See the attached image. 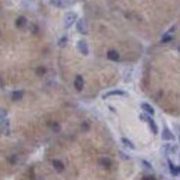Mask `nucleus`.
<instances>
[{"mask_svg":"<svg viewBox=\"0 0 180 180\" xmlns=\"http://www.w3.org/2000/svg\"><path fill=\"white\" fill-rule=\"evenodd\" d=\"M76 13H74V11H69V13H66L65 15H64V26L65 28H69L72 24L75 22V19H76Z\"/></svg>","mask_w":180,"mask_h":180,"instance_id":"nucleus-1","label":"nucleus"},{"mask_svg":"<svg viewBox=\"0 0 180 180\" xmlns=\"http://www.w3.org/2000/svg\"><path fill=\"white\" fill-rule=\"evenodd\" d=\"M140 119H143V121H147V122H148V125H150V127H151L152 133H154V134H157V133H158V127H157V125H155L154 119L150 118V116H147V115H144V114H141V115H140Z\"/></svg>","mask_w":180,"mask_h":180,"instance_id":"nucleus-2","label":"nucleus"},{"mask_svg":"<svg viewBox=\"0 0 180 180\" xmlns=\"http://www.w3.org/2000/svg\"><path fill=\"white\" fill-rule=\"evenodd\" d=\"M76 28H78V32L82 33V35H86V33L89 32L87 29V22L85 21V19H79L76 24Z\"/></svg>","mask_w":180,"mask_h":180,"instance_id":"nucleus-3","label":"nucleus"},{"mask_svg":"<svg viewBox=\"0 0 180 180\" xmlns=\"http://www.w3.org/2000/svg\"><path fill=\"white\" fill-rule=\"evenodd\" d=\"M78 50H79L82 54L87 55L89 54V47H87V43L85 40H79L78 42Z\"/></svg>","mask_w":180,"mask_h":180,"instance_id":"nucleus-4","label":"nucleus"},{"mask_svg":"<svg viewBox=\"0 0 180 180\" xmlns=\"http://www.w3.org/2000/svg\"><path fill=\"white\" fill-rule=\"evenodd\" d=\"M162 140H166V141H170V140H174V136L168 127H163L162 130Z\"/></svg>","mask_w":180,"mask_h":180,"instance_id":"nucleus-5","label":"nucleus"},{"mask_svg":"<svg viewBox=\"0 0 180 180\" xmlns=\"http://www.w3.org/2000/svg\"><path fill=\"white\" fill-rule=\"evenodd\" d=\"M168 163H169V169H170V173L173 174L174 177H177L179 176V173H180V169H179V166L177 165H174L172 161H168Z\"/></svg>","mask_w":180,"mask_h":180,"instance_id":"nucleus-6","label":"nucleus"},{"mask_svg":"<svg viewBox=\"0 0 180 180\" xmlns=\"http://www.w3.org/2000/svg\"><path fill=\"white\" fill-rule=\"evenodd\" d=\"M111 96H126V93H125L123 90H111L108 91V93H105L104 96H102V98H107V97H111Z\"/></svg>","mask_w":180,"mask_h":180,"instance_id":"nucleus-7","label":"nucleus"},{"mask_svg":"<svg viewBox=\"0 0 180 180\" xmlns=\"http://www.w3.org/2000/svg\"><path fill=\"white\" fill-rule=\"evenodd\" d=\"M83 85H85V83H83V78L80 76V75H78L76 78H75V87H76V90H82L83 89Z\"/></svg>","mask_w":180,"mask_h":180,"instance_id":"nucleus-8","label":"nucleus"},{"mask_svg":"<svg viewBox=\"0 0 180 180\" xmlns=\"http://www.w3.org/2000/svg\"><path fill=\"white\" fill-rule=\"evenodd\" d=\"M51 163H53V166H54V169L57 172H62L64 170V163L61 162L60 159H53Z\"/></svg>","mask_w":180,"mask_h":180,"instance_id":"nucleus-9","label":"nucleus"},{"mask_svg":"<svg viewBox=\"0 0 180 180\" xmlns=\"http://www.w3.org/2000/svg\"><path fill=\"white\" fill-rule=\"evenodd\" d=\"M107 57L110 58L111 61H119V54H118V51H115V50H110V51L107 53Z\"/></svg>","mask_w":180,"mask_h":180,"instance_id":"nucleus-10","label":"nucleus"},{"mask_svg":"<svg viewBox=\"0 0 180 180\" xmlns=\"http://www.w3.org/2000/svg\"><path fill=\"white\" fill-rule=\"evenodd\" d=\"M141 108H143V110L146 111L148 115H154V112H155L154 108H152L150 104H147V102H143V104H141Z\"/></svg>","mask_w":180,"mask_h":180,"instance_id":"nucleus-11","label":"nucleus"},{"mask_svg":"<svg viewBox=\"0 0 180 180\" xmlns=\"http://www.w3.org/2000/svg\"><path fill=\"white\" fill-rule=\"evenodd\" d=\"M22 96H24V91H22V90H17V91H13L11 98H13L14 101H17V100H21Z\"/></svg>","mask_w":180,"mask_h":180,"instance_id":"nucleus-12","label":"nucleus"},{"mask_svg":"<svg viewBox=\"0 0 180 180\" xmlns=\"http://www.w3.org/2000/svg\"><path fill=\"white\" fill-rule=\"evenodd\" d=\"M25 24H26V18H25V17H18V19L15 21V25L18 28H24Z\"/></svg>","mask_w":180,"mask_h":180,"instance_id":"nucleus-13","label":"nucleus"},{"mask_svg":"<svg viewBox=\"0 0 180 180\" xmlns=\"http://www.w3.org/2000/svg\"><path fill=\"white\" fill-rule=\"evenodd\" d=\"M122 143H123V146H126V147H129L130 150H134L136 148V146L132 143V141L129 140V138H126V137H122Z\"/></svg>","mask_w":180,"mask_h":180,"instance_id":"nucleus-14","label":"nucleus"},{"mask_svg":"<svg viewBox=\"0 0 180 180\" xmlns=\"http://www.w3.org/2000/svg\"><path fill=\"white\" fill-rule=\"evenodd\" d=\"M98 162L101 163V166H104V168H111V165H112L111 159H108V158H101Z\"/></svg>","mask_w":180,"mask_h":180,"instance_id":"nucleus-15","label":"nucleus"},{"mask_svg":"<svg viewBox=\"0 0 180 180\" xmlns=\"http://www.w3.org/2000/svg\"><path fill=\"white\" fill-rule=\"evenodd\" d=\"M50 3H51L53 6H55V7H58V8L66 7V6H65V2H64V0H50Z\"/></svg>","mask_w":180,"mask_h":180,"instance_id":"nucleus-16","label":"nucleus"},{"mask_svg":"<svg viewBox=\"0 0 180 180\" xmlns=\"http://www.w3.org/2000/svg\"><path fill=\"white\" fill-rule=\"evenodd\" d=\"M172 39H173V36H172L170 32H169V33H166V35H163L162 38H161V42H162V43H169Z\"/></svg>","mask_w":180,"mask_h":180,"instance_id":"nucleus-17","label":"nucleus"},{"mask_svg":"<svg viewBox=\"0 0 180 180\" xmlns=\"http://www.w3.org/2000/svg\"><path fill=\"white\" fill-rule=\"evenodd\" d=\"M8 119H6V118H3V121L0 122V126H2V129L4 130V132H8Z\"/></svg>","mask_w":180,"mask_h":180,"instance_id":"nucleus-18","label":"nucleus"},{"mask_svg":"<svg viewBox=\"0 0 180 180\" xmlns=\"http://www.w3.org/2000/svg\"><path fill=\"white\" fill-rule=\"evenodd\" d=\"M50 127H51L54 132H60V125H58L57 122H51V123H50Z\"/></svg>","mask_w":180,"mask_h":180,"instance_id":"nucleus-19","label":"nucleus"},{"mask_svg":"<svg viewBox=\"0 0 180 180\" xmlns=\"http://www.w3.org/2000/svg\"><path fill=\"white\" fill-rule=\"evenodd\" d=\"M66 42H68V38H66V36H62V38L60 39V42H58V46H60V47L65 46V44H66Z\"/></svg>","mask_w":180,"mask_h":180,"instance_id":"nucleus-20","label":"nucleus"},{"mask_svg":"<svg viewBox=\"0 0 180 180\" xmlns=\"http://www.w3.org/2000/svg\"><path fill=\"white\" fill-rule=\"evenodd\" d=\"M141 163H143V165H144V168H146V169H150V170H152V166L151 165H150V163L148 162H147V161H141Z\"/></svg>","mask_w":180,"mask_h":180,"instance_id":"nucleus-21","label":"nucleus"},{"mask_svg":"<svg viewBox=\"0 0 180 180\" xmlns=\"http://www.w3.org/2000/svg\"><path fill=\"white\" fill-rule=\"evenodd\" d=\"M6 116H7V111L3 110V108H0V119L6 118Z\"/></svg>","mask_w":180,"mask_h":180,"instance_id":"nucleus-22","label":"nucleus"},{"mask_svg":"<svg viewBox=\"0 0 180 180\" xmlns=\"http://www.w3.org/2000/svg\"><path fill=\"white\" fill-rule=\"evenodd\" d=\"M143 180H155V177L154 176H144Z\"/></svg>","mask_w":180,"mask_h":180,"instance_id":"nucleus-23","label":"nucleus"},{"mask_svg":"<svg viewBox=\"0 0 180 180\" xmlns=\"http://www.w3.org/2000/svg\"><path fill=\"white\" fill-rule=\"evenodd\" d=\"M38 74H39V75H43V74H44V68H39V69H38Z\"/></svg>","mask_w":180,"mask_h":180,"instance_id":"nucleus-24","label":"nucleus"}]
</instances>
